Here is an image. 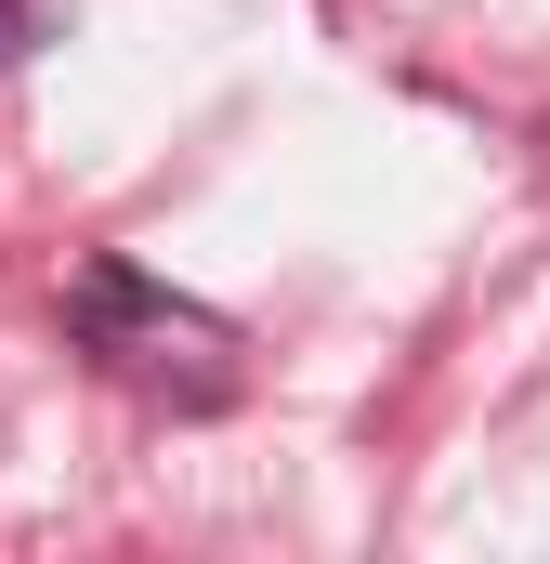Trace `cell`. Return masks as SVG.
Wrapping results in <instances>:
<instances>
[{"instance_id": "obj_1", "label": "cell", "mask_w": 550, "mask_h": 564, "mask_svg": "<svg viewBox=\"0 0 550 564\" xmlns=\"http://www.w3.org/2000/svg\"><path fill=\"white\" fill-rule=\"evenodd\" d=\"M66 315H79V341H92L119 381H144V394H184V408H223V394H237V328H223L210 302L157 289L144 263H79Z\"/></svg>"}, {"instance_id": "obj_2", "label": "cell", "mask_w": 550, "mask_h": 564, "mask_svg": "<svg viewBox=\"0 0 550 564\" xmlns=\"http://www.w3.org/2000/svg\"><path fill=\"white\" fill-rule=\"evenodd\" d=\"M40 40H53V0H0V66H26Z\"/></svg>"}]
</instances>
